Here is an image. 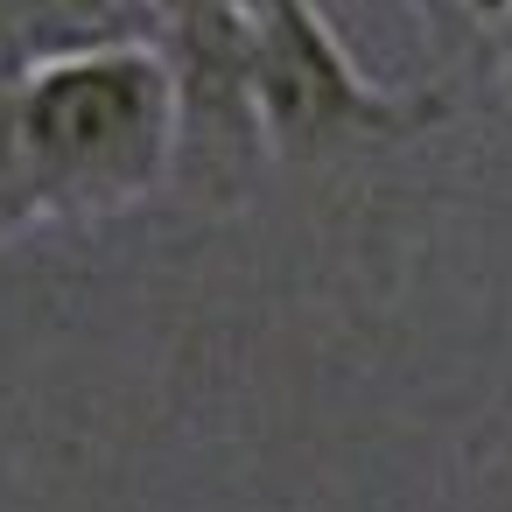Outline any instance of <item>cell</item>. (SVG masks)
<instances>
[{
  "label": "cell",
  "instance_id": "1",
  "mask_svg": "<svg viewBox=\"0 0 512 512\" xmlns=\"http://www.w3.org/2000/svg\"><path fill=\"white\" fill-rule=\"evenodd\" d=\"M22 155L43 218L92 225L176 190L183 92L162 43L50 57L22 78Z\"/></svg>",
  "mask_w": 512,
  "mask_h": 512
},
{
  "label": "cell",
  "instance_id": "2",
  "mask_svg": "<svg viewBox=\"0 0 512 512\" xmlns=\"http://www.w3.org/2000/svg\"><path fill=\"white\" fill-rule=\"evenodd\" d=\"M239 36L253 120L281 162H330L449 120V92H393L365 78L316 0H239Z\"/></svg>",
  "mask_w": 512,
  "mask_h": 512
},
{
  "label": "cell",
  "instance_id": "3",
  "mask_svg": "<svg viewBox=\"0 0 512 512\" xmlns=\"http://www.w3.org/2000/svg\"><path fill=\"white\" fill-rule=\"evenodd\" d=\"M127 43H162L155 0H0V57H15L22 78L50 57Z\"/></svg>",
  "mask_w": 512,
  "mask_h": 512
},
{
  "label": "cell",
  "instance_id": "4",
  "mask_svg": "<svg viewBox=\"0 0 512 512\" xmlns=\"http://www.w3.org/2000/svg\"><path fill=\"white\" fill-rule=\"evenodd\" d=\"M36 225H43V197H36V176L22 155V85L0 78V246Z\"/></svg>",
  "mask_w": 512,
  "mask_h": 512
},
{
  "label": "cell",
  "instance_id": "5",
  "mask_svg": "<svg viewBox=\"0 0 512 512\" xmlns=\"http://www.w3.org/2000/svg\"><path fill=\"white\" fill-rule=\"evenodd\" d=\"M456 8H463L470 22H491V29L505 22V29H512V0H456Z\"/></svg>",
  "mask_w": 512,
  "mask_h": 512
},
{
  "label": "cell",
  "instance_id": "6",
  "mask_svg": "<svg viewBox=\"0 0 512 512\" xmlns=\"http://www.w3.org/2000/svg\"><path fill=\"white\" fill-rule=\"evenodd\" d=\"M505 92H512V57H505Z\"/></svg>",
  "mask_w": 512,
  "mask_h": 512
}]
</instances>
